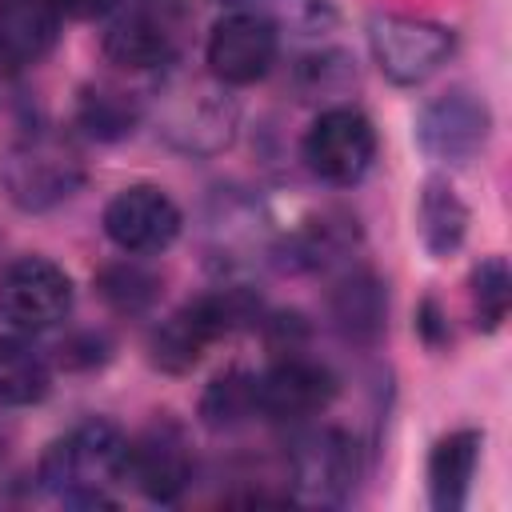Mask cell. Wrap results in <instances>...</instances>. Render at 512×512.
Masks as SVG:
<instances>
[{"mask_svg": "<svg viewBox=\"0 0 512 512\" xmlns=\"http://www.w3.org/2000/svg\"><path fill=\"white\" fill-rule=\"evenodd\" d=\"M36 480L48 496L72 508H108L120 500L128 480V436L112 420H84L56 436L40 464Z\"/></svg>", "mask_w": 512, "mask_h": 512, "instance_id": "cell-1", "label": "cell"}, {"mask_svg": "<svg viewBox=\"0 0 512 512\" xmlns=\"http://www.w3.org/2000/svg\"><path fill=\"white\" fill-rule=\"evenodd\" d=\"M148 112L156 116L160 136L188 156L224 152L240 128V108L232 100V88L220 84L208 68L204 76H188L176 64L164 68L160 84L148 96Z\"/></svg>", "mask_w": 512, "mask_h": 512, "instance_id": "cell-2", "label": "cell"}, {"mask_svg": "<svg viewBox=\"0 0 512 512\" xmlns=\"http://www.w3.org/2000/svg\"><path fill=\"white\" fill-rule=\"evenodd\" d=\"M192 40L188 0H116L104 24V56L124 72H164Z\"/></svg>", "mask_w": 512, "mask_h": 512, "instance_id": "cell-3", "label": "cell"}, {"mask_svg": "<svg viewBox=\"0 0 512 512\" xmlns=\"http://www.w3.org/2000/svg\"><path fill=\"white\" fill-rule=\"evenodd\" d=\"M248 316H252V296L244 288H220V292L196 296L152 328L148 360L172 376L192 372L200 364V356L220 336H228L236 324H244Z\"/></svg>", "mask_w": 512, "mask_h": 512, "instance_id": "cell-4", "label": "cell"}, {"mask_svg": "<svg viewBox=\"0 0 512 512\" xmlns=\"http://www.w3.org/2000/svg\"><path fill=\"white\" fill-rule=\"evenodd\" d=\"M360 480V448L336 424L304 428L288 448V496L308 508H340Z\"/></svg>", "mask_w": 512, "mask_h": 512, "instance_id": "cell-5", "label": "cell"}, {"mask_svg": "<svg viewBox=\"0 0 512 512\" xmlns=\"http://www.w3.org/2000/svg\"><path fill=\"white\" fill-rule=\"evenodd\" d=\"M368 48L376 68L404 88L432 80L456 52V32L440 20L412 12H376L368 20Z\"/></svg>", "mask_w": 512, "mask_h": 512, "instance_id": "cell-6", "label": "cell"}, {"mask_svg": "<svg viewBox=\"0 0 512 512\" xmlns=\"http://www.w3.org/2000/svg\"><path fill=\"white\" fill-rule=\"evenodd\" d=\"M84 184V160L68 136L28 132L4 160V188L16 208L48 212Z\"/></svg>", "mask_w": 512, "mask_h": 512, "instance_id": "cell-7", "label": "cell"}, {"mask_svg": "<svg viewBox=\"0 0 512 512\" xmlns=\"http://www.w3.org/2000/svg\"><path fill=\"white\" fill-rule=\"evenodd\" d=\"M300 156L308 172L332 188H352L368 176L376 160V128L352 104H328L316 112L300 140Z\"/></svg>", "mask_w": 512, "mask_h": 512, "instance_id": "cell-8", "label": "cell"}, {"mask_svg": "<svg viewBox=\"0 0 512 512\" xmlns=\"http://www.w3.org/2000/svg\"><path fill=\"white\" fill-rule=\"evenodd\" d=\"M72 304V276L48 256H20L0 272V320L12 332H48L68 320Z\"/></svg>", "mask_w": 512, "mask_h": 512, "instance_id": "cell-9", "label": "cell"}, {"mask_svg": "<svg viewBox=\"0 0 512 512\" xmlns=\"http://www.w3.org/2000/svg\"><path fill=\"white\" fill-rule=\"evenodd\" d=\"M276 56H280L276 24L260 8H248V4L228 8L204 40V68L228 88L264 80L272 72Z\"/></svg>", "mask_w": 512, "mask_h": 512, "instance_id": "cell-10", "label": "cell"}, {"mask_svg": "<svg viewBox=\"0 0 512 512\" xmlns=\"http://www.w3.org/2000/svg\"><path fill=\"white\" fill-rule=\"evenodd\" d=\"M100 224L124 256H160L180 236L184 212L160 184H128L104 204Z\"/></svg>", "mask_w": 512, "mask_h": 512, "instance_id": "cell-11", "label": "cell"}, {"mask_svg": "<svg viewBox=\"0 0 512 512\" xmlns=\"http://www.w3.org/2000/svg\"><path fill=\"white\" fill-rule=\"evenodd\" d=\"M336 396V376L328 364L296 352H280L264 372H256V416L276 424H296L324 412Z\"/></svg>", "mask_w": 512, "mask_h": 512, "instance_id": "cell-12", "label": "cell"}, {"mask_svg": "<svg viewBox=\"0 0 512 512\" xmlns=\"http://www.w3.org/2000/svg\"><path fill=\"white\" fill-rule=\"evenodd\" d=\"M128 480L140 488L144 500L176 504L192 484L188 432L168 416L148 420L136 436H128Z\"/></svg>", "mask_w": 512, "mask_h": 512, "instance_id": "cell-13", "label": "cell"}, {"mask_svg": "<svg viewBox=\"0 0 512 512\" xmlns=\"http://www.w3.org/2000/svg\"><path fill=\"white\" fill-rule=\"evenodd\" d=\"M488 132L492 112L468 88H448L432 96L416 116V140L440 164H468L488 144Z\"/></svg>", "mask_w": 512, "mask_h": 512, "instance_id": "cell-14", "label": "cell"}, {"mask_svg": "<svg viewBox=\"0 0 512 512\" xmlns=\"http://www.w3.org/2000/svg\"><path fill=\"white\" fill-rule=\"evenodd\" d=\"M60 0H0V72L36 68L60 40Z\"/></svg>", "mask_w": 512, "mask_h": 512, "instance_id": "cell-15", "label": "cell"}, {"mask_svg": "<svg viewBox=\"0 0 512 512\" xmlns=\"http://www.w3.org/2000/svg\"><path fill=\"white\" fill-rule=\"evenodd\" d=\"M480 448H484V432L476 428H456L436 440L428 456V500L436 512H460L468 504Z\"/></svg>", "mask_w": 512, "mask_h": 512, "instance_id": "cell-16", "label": "cell"}, {"mask_svg": "<svg viewBox=\"0 0 512 512\" xmlns=\"http://www.w3.org/2000/svg\"><path fill=\"white\" fill-rule=\"evenodd\" d=\"M148 116V96L132 92L112 80H96L80 88L76 100V124L96 140H124L136 132V124Z\"/></svg>", "mask_w": 512, "mask_h": 512, "instance_id": "cell-17", "label": "cell"}, {"mask_svg": "<svg viewBox=\"0 0 512 512\" xmlns=\"http://www.w3.org/2000/svg\"><path fill=\"white\" fill-rule=\"evenodd\" d=\"M384 288L372 272L364 268H348L332 292H328V312H332V324L340 328L344 340H356V344H372L384 328Z\"/></svg>", "mask_w": 512, "mask_h": 512, "instance_id": "cell-18", "label": "cell"}, {"mask_svg": "<svg viewBox=\"0 0 512 512\" xmlns=\"http://www.w3.org/2000/svg\"><path fill=\"white\" fill-rule=\"evenodd\" d=\"M52 392V364L48 356L24 336H0V404L28 408Z\"/></svg>", "mask_w": 512, "mask_h": 512, "instance_id": "cell-19", "label": "cell"}, {"mask_svg": "<svg viewBox=\"0 0 512 512\" xmlns=\"http://www.w3.org/2000/svg\"><path fill=\"white\" fill-rule=\"evenodd\" d=\"M416 228L432 256H452L468 236V208L448 180H428L416 204Z\"/></svg>", "mask_w": 512, "mask_h": 512, "instance_id": "cell-20", "label": "cell"}, {"mask_svg": "<svg viewBox=\"0 0 512 512\" xmlns=\"http://www.w3.org/2000/svg\"><path fill=\"white\" fill-rule=\"evenodd\" d=\"M96 292L104 296V304L112 312H124V316H140L156 304L160 296V276L152 268L140 264V256H124L116 264H104L100 276H96Z\"/></svg>", "mask_w": 512, "mask_h": 512, "instance_id": "cell-21", "label": "cell"}, {"mask_svg": "<svg viewBox=\"0 0 512 512\" xmlns=\"http://www.w3.org/2000/svg\"><path fill=\"white\" fill-rule=\"evenodd\" d=\"M200 416L208 428H236L256 416V372L228 368L212 376V384L200 396Z\"/></svg>", "mask_w": 512, "mask_h": 512, "instance_id": "cell-22", "label": "cell"}, {"mask_svg": "<svg viewBox=\"0 0 512 512\" xmlns=\"http://www.w3.org/2000/svg\"><path fill=\"white\" fill-rule=\"evenodd\" d=\"M472 312H476V324L484 332H496L508 316V304H512V272H508V260L504 256H484L476 268H472Z\"/></svg>", "mask_w": 512, "mask_h": 512, "instance_id": "cell-23", "label": "cell"}, {"mask_svg": "<svg viewBox=\"0 0 512 512\" xmlns=\"http://www.w3.org/2000/svg\"><path fill=\"white\" fill-rule=\"evenodd\" d=\"M276 32L284 36H308V40H320L324 32L336 28V4L332 0H268L260 8Z\"/></svg>", "mask_w": 512, "mask_h": 512, "instance_id": "cell-24", "label": "cell"}, {"mask_svg": "<svg viewBox=\"0 0 512 512\" xmlns=\"http://www.w3.org/2000/svg\"><path fill=\"white\" fill-rule=\"evenodd\" d=\"M352 84V64L344 52H312L300 60V88L308 96H344Z\"/></svg>", "mask_w": 512, "mask_h": 512, "instance_id": "cell-25", "label": "cell"}, {"mask_svg": "<svg viewBox=\"0 0 512 512\" xmlns=\"http://www.w3.org/2000/svg\"><path fill=\"white\" fill-rule=\"evenodd\" d=\"M60 8L72 20H100V16H108L116 8V0H60Z\"/></svg>", "mask_w": 512, "mask_h": 512, "instance_id": "cell-26", "label": "cell"}, {"mask_svg": "<svg viewBox=\"0 0 512 512\" xmlns=\"http://www.w3.org/2000/svg\"><path fill=\"white\" fill-rule=\"evenodd\" d=\"M216 4H224V8H240V4H248V0H216Z\"/></svg>", "mask_w": 512, "mask_h": 512, "instance_id": "cell-27", "label": "cell"}]
</instances>
